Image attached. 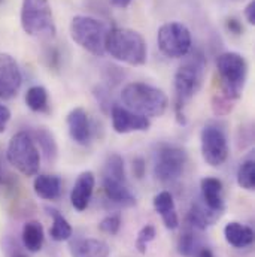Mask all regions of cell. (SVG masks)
<instances>
[{
  "mask_svg": "<svg viewBox=\"0 0 255 257\" xmlns=\"http://www.w3.org/2000/svg\"><path fill=\"white\" fill-rule=\"evenodd\" d=\"M194 245H195V239H194V233L187 230L181 235L179 241H178V251L179 254L184 257H190L194 251Z\"/></svg>",
  "mask_w": 255,
  "mask_h": 257,
  "instance_id": "cell-30",
  "label": "cell"
},
{
  "mask_svg": "<svg viewBox=\"0 0 255 257\" xmlns=\"http://www.w3.org/2000/svg\"><path fill=\"white\" fill-rule=\"evenodd\" d=\"M218 217H219V212L209 209L206 205L194 203L190 208L188 215H187V221L191 224L192 227H195L198 230H206L209 226H212L215 223V220Z\"/></svg>",
  "mask_w": 255,
  "mask_h": 257,
  "instance_id": "cell-21",
  "label": "cell"
},
{
  "mask_svg": "<svg viewBox=\"0 0 255 257\" xmlns=\"http://www.w3.org/2000/svg\"><path fill=\"white\" fill-rule=\"evenodd\" d=\"M227 29H228L230 33H233L236 36H240L243 33V27H242L240 21L236 20V18H228L227 20Z\"/></svg>",
  "mask_w": 255,
  "mask_h": 257,
  "instance_id": "cell-33",
  "label": "cell"
},
{
  "mask_svg": "<svg viewBox=\"0 0 255 257\" xmlns=\"http://www.w3.org/2000/svg\"><path fill=\"white\" fill-rule=\"evenodd\" d=\"M45 241L44 226L39 221H27L23 227V244L24 247L32 251L38 253Z\"/></svg>",
  "mask_w": 255,
  "mask_h": 257,
  "instance_id": "cell-22",
  "label": "cell"
},
{
  "mask_svg": "<svg viewBox=\"0 0 255 257\" xmlns=\"http://www.w3.org/2000/svg\"><path fill=\"white\" fill-rule=\"evenodd\" d=\"M201 156L213 168L221 166L228 157V142L225 133L219 127L206 126L201 130Z\"/></svg>",
  "mask_w": 255,
  "mask_h": 257,
  "instance_id": "cell-10",
  "label": "cell"
},
{
  "mask_svg": "<svg viewBox=\"0 0 255 257\" xmlns=\"http://www.w3.org/2000/svg\"><path fill=\"white\" fill-rule=\"evenodd\" d=\"M6 159L18 172L24 177H35L41 168V153L33 139L27 132L15 133L8 145Z\"/></svg>",
  "mask_w": 255,
  "mask_h": 257,
  "instance_id": "cell-5",
  "label": "cell"
},
{
  "mask_svg": "<svg viewBox=\"0 0 255 257\" xmlns=\"http://www.w3.org/2000/svg\"><path fill=\"white\" fill-rule=\"evenodd\" d=\"M51 217H53V226L50 229V235L54 241L62 242L67 241L72 236V226L69 224V221L64 218L62 212H59L57 209H48Z\"/></svg>",
  "mask_w": 255,
  "mask_h": 257,
  "instance_id": "cell-23",
  "label": "cell"
},
{
  "mask_svg": "<svg viewBox=\"0 0 255 257\" xmlns=\"http://www.w3.org/2000/svg\"><path fill=\"white\" fill-rule=\"evenodd\" d=\"M111 3H112L114 6H117V8L124 9V8H127L128 5L131 3V0H111Z\"/></svg>",
  "mask_w": 255,
  "mask_h": 257,
  "instance_id": "cell-36",
  "label": "cell"
},
{
  "mask_svg": "<svg viewBox=\"0 0 255 257\" xmlns=\"http://www.w3.org/2000/svg\"><path fill=\"white\" fill-rule=\"evenodd\" d=\"M26 105L35 111V112H41L47 108L48 105V91L45 87L42 85H35L30 87L26 93Z\"/></svg>",
  "mask_w": 255,
  "mask_h": 257,
  "instance_id": "cell-24",
  "label": "cell"
},
{
  "mask_svg": "<svg viewBox=\"0 0 255 257\" xmlns=\"http://www.w3.org/2000/svg\"><path fill=\"white\" fill-rule=\"evenodd\" d=\"M106 33V26L93 17L76 15L70 23V38L96 57L105 56Z\"/></svg>",
  "mask_w": 255,
  "mask_h": 257,
  "instance_id": "cell-7",
  "label": "cell"
},
{
  "mask_svg": "<svg viewBox=\"0 0 255 257\" xmlns=\"http://www.w3.org/2000/svg\"><path fill=\"white\" fill-rule=\"evenodd\" d=\"M105 53L130 66H142L148 59V47L143 36L126 27H114L108 30L105 38Z\"/></svg>",
  "mask_w": 255,
  "mask_h": 257,
  "instance_id": "cell-1",
  "label": "cell"
},
{
  "mask_svg": "<svg viewBox=\"0 0 255 257\" xmlns=\"http://www.w3.org/2000/svg\"><path fill=\"white\" fill-rule=\"evenodd\" d=\"M197 257H213V254H212V251L209 248H201Z\"/></svg>",
  "mask_w": 255,
  "mask_h": 257,
  "instance_id": "cell-37",
  "label": "cell"
},
{
  "mask_svg": "<svg viewBox=\"0 0 255 257\" xmlns=\"http://www.w3.org/2000/svg\"><path fill=\"white\" fill-rule=\"evenodd\" d=\"M133 172L137 178H142L143 177V172H145V162L142 159H136L133 162Z\"/></svg>",
  "mask_w": 255,
  "mask_h": 257,
  "instance_id": "cell-35",
  "label": "cell"
},
{
  "mask_svg": "<svg viewBox=\"0 0 255 257\" xmlns=\"http://www.w3.org/2000/svg\"><path fill=\"white\" fill-rule=\"evenodd\" d=\"M155 233H157V232H155V227H154L152 224H146V226H143V227L139 230L137 238H136V248H137L139 253H142V254L146 253L148 244H149L151 241L155 239Z\"/></svg>",
  "mask_w": 255,
  "mask_h": 257,
  "instance_id": "cell-28",
  "label": "cell"
},
{
  "mask_svg": "<svg viewBox=\"0 0 255 257\" xmlns=\"http://www.w3.org/2000/svg\"><path fill=\"white\" fill-rule=\"evenodd\" d=\"M204 76V59L198 54L179 66L175 73V91H176V118L179 123H185L184 106L192 96L201 88Z\"/></svg>",
  "mask_w": 255,
  "mask_h": 257,
  "instance_id": "cell-3",
  "label": "cell"
},
{
  "mask_svg": "<svg viewBox=\"0 0 255 257\" xmlns=\"http://www.w3.org/2000/svg\"><path fill=\"white\" fill-rule=\"evenodd\" d=\"M245 17H246L248 23L254 26L255 24V0H251V2L248 3V6L245 8Z\"/></svg>",
  "mask_w": 255,
  "mask_h": 257,
  "instance_id": "cell-34",
  "label": "cell"
},
{
  "mask_svg": "<svg viewBox=\"0 0 255 257\" xmlns=\"http://www.w3.org/2000/svg\"><path fill=\"white\" fill-rule=\"evenodd\" d=\"M152 203H154V209L157 211V214H160L164 226L170 230H175L179 226V218L176 214L173 196L166 190L160 192L154 196Z\"/></svg>",
  "mask_w": 255,
  "mask_h": 257,
  "instance_id": "cell-16",
  "label": "cell"
},
{
  "mask_svg": "<svg viewBox=\"0 0 255 257\" xmlns=\"http://www.w3.org/2000/svg\"><path fill=\"white\" fill-rule=\"evenodd\" d=\"M21 27L29 36L50 39L56 36L53 9L48 0H23Z\"/></svg>",
  "mask_w": 255,
  "mask_h": 257,
  "instance_id": "cell-4",
  "label": "cell"
},
{
  "mask_svg": "<svg viewBox=\"0 0 255 257\" xmlns=\"http://www.w3.org/2000/svg\"><path fill=\"white\" fill-rule=\"evenodd\" d=\"M94 184H96V177L91 171H85L78 177V180L72 189V193H70V202L76 211L87 209V206L91 200V196H93Z\"/></svg>",
  "mask_w": 255,
  "mask_h": 257,
  "instance_id": "cell-14",
  "label": "cell"
},
{
  "mask_svg": "<svg viewBox=\"0 0 255 257\" xmlns=\"http://www.w3.org/2000/svg\"><path fill=\"white\" fill-rule=\"evenodd\" d=\"M99 229L108 235H117L121 229V217L120 215H108L99 223Z\"/></svg>",
  "mask_w": 255,
  "mask_h": 257,
  "instance_id": "cell-29",
  "label": "cell"
},
{
  "mask_svg": "<svg viewBox=\"0 0 255 257\" xmlns=\"http://www.w3.org/2000/svg\"><path fill=\"white\" fill-rule=\"evenodd\" d=\"M224 236L225 241L236 248H245L254 242V230L249 226H245L237 221H230L225 224Z\"/></svg>",
  "mask_w": 255,
  "mask_h": 257,
  "instance_id": "cell-18",
  "label": "cell"
},
{
  "mask_svg": "<svg viewBox=\"0 0 255 257\" xmlns=\"http://www.w3.org/2000/svg\"><path fill=\"white\" fill-rule=\"evenodd\" d=\"M187 153L173 145H163L157 153V160L154 166V175L163 183H170L178 180L185 168Z\"/></svg>",
  "mask_w": 255,
  "mask_h": 257,
  "instance_id": "cell-9",
  "label": "cell"
},
{
  "mask_svg": "<svg viewBox=\"0 0 255 257\" xmlns=\"http://www.w3.org/2000/svg\"><path fill=\"white\" fill-rule=\"evenodd\" d=\"M11 120V111L8 106L0 103V133H3L6 130V126Z\"/></svg>",
  "mask_w": 255,
  "mask_h": 257,
  "instance_id": "cell-32",
  "label": "cell"
},
{
  "mask_svg": "<svg viewBox=\"0 0 255 257\" xmlns=\"http://www.w3.org/2000/svg\"><path fill=\"white\" fill-rule=\"evenodd\" d=\"M216 69L221 79V94L230 100L240 97L248 78V63L237 53H222L216 59Z\"/></svg>",
  "mask_w": 255,
  "mask_h": 257,
  "instance_id": "cell-6",
  "label": "cell"
},
{
  "mask_svg": "<svg viewBox=\"0 0 255 257\" xmlns=\"http://www.w3.org/2000/svg\"><path fill=\"white\" fill-rule=\"evenodd\" d=\"M126 108L143 117H161L169 105L166 93L145 82H130L121 93Z\"/></svg>",
  "mask_w": 255,
  "mask_h": 257,
  "instance_id": "cell-2",
  "label": "cell"
},
{
  "mask_svg": "<svg viewBox=\"0 0 255 257\" xmlns=\"http://www.w3.org/2000/svg\"><path fill=\"white\" fill-rule=\"evenodd\" d=\"M200 189H201V196H203V202L204 205L215 211L219 212L224 209V187L222 183L218 178H212V177H206L201 180L200 183Z\"/></svg>",
  "mask_w": 255,
  "mask_h": 257,
  "instance_id": "cell-17",
  "label": "cell"
},
{
  "mask_svg": "<svg viewBox=\"0 0 255 257\" xmlns=\"http://www.w3.org/2000/svg\"><path fill=\"white\" fill-rule=\"evenodd\" d=\"M103 177L118 180V181H127L126 180V171H124V160L120 154H111L105 163Z\"/></svg>",
  "mask_w": 255,
  "mask_h": 257,
  "instance_id": "cell-26",
  "label": "cell"
},
{
  "mask_svg": "<svg viewBox=\"0 0 255 257\" xmlns=\"http://www.w3.org/2000/svg\"><path fill=\"white\" fill-rule=\"evenodd\" d=\"M72 257H109V245L96 238H82L76 239L70 244Z\"/></svg>",
  "mask_w": 255,
  "mask_h": 257,
  "instance_id": "cell-15",
  "label": "cell"
},
{
  "mask_svg": "<svg viewBox=\"0 0 255 257\" xmlns=\"http://www.w3.org/2000/svg\"><path fill=\"white\" fill-rule=\"evenodd\" d=\"M15 257H26V256H24V254H17Z\"/></svg>",
  "mask_w": 255,
  "mask_h": 257,
  "instance_id": "cell-38",
  "label": "cell"
},
{
  "mask_svg": "<svg viewBox=\"0 0 255 257\" xmlns=\"http://www.w3.org/2000/svg\"><path fill=\"white\" fill-rule=\"evenodd\" d=\"M103 190H105V194L108 196V199L115 203H121V205H127V206H131L136 203L134 196L131 194L130 189L127 187V181H118V180L103 177Z\"/></svg>",
  "mask_w": 255,
  "mask_h": 257,
  "instance_id": "cell-19",
  "label": "cell"
},
{
  "mask_svg": "<svg viewBox=\"0 0 255 257\" xmlns=\"http://www.w3.org/2000/svg\"><path fill=\"white\" fill-rule=\"evenodd\" d=\"M33 139H35V142H38L39 148L42 150V153L47 156L48 160H54V159H56L59 148H57V144H56L54 136H53L48 130H45V128L36 130Z\"/></svg>",
  "mask_w": 255,
  "mask_h": 257,
  "instance_id": "cell-25",
  "label": "cell"
},
{
  "mask_svg": "<svg viewBox=\"0 0 255 257\" xmlns=\"http://www.w3.org/2000/svg\"><path fill=\"white\" fill-rule=\"evenodd\" d=\"M233 100H230L228 97L218 94L213 97L212 100V109L215 112V115H227L231 109H233Z\"/></svg>",
  "mask_w": 255,
  "mask_h": 257,
  "instance_id": "cell-31",
  "label": "cell"
},
{
  "mask_svg": "<svg viewBox=\"0 0 255 257\" xmlns=\"http://www.w3.org/2000/svg\"><path fill=\"white\" fill-rule=\"evenodd\" d=\"M67 128L69 135L73 142L79 145H87L91 136V127H90V120L88 114L84 108H75L69 112L67 118Z\"/></svg>",
  "mask_w": 255,
  "mask_h": 257,
  "instance_id": "cell-13",
  "label": "cell"
},
{
  "mask_svg": "<svg viewBox=\"0 0 255 257\" xmlns=\"http://www.w3.org/2000/svg\"><path fill=\"white\" fill-rule=\"evenodd\" d=\"M33 189L45 200H57L62 196V180L56 175H39L33 183Z\"/></svg>",
  "mask_w": 255,
  "mask_h": 257,
  "instance_id": "cell-20",
  "label": "cell"
},
{
  "mask_svg": "<svg viewBox=\"0 0 255 257\" xmlns=\"http://www.w3.org/2000/svg\"><path fill=\"white\" fill-rule=\"evenodd\" d=\"M160 51L169 59L185 57L191 50V33L182 23L172 21L163 24L157 33Z\"/></svg>",
  "mask_w": 255,
  "mask_h": 257,
  "instance_id": "cell-8",
  "label": "cell"
},
{
  "mask_svg": "<svg viewBox=\"0 0 255 257\" xmlns=\"http://www.w3.org/2000/svg\"><path fill=\"white\" fill-rule=\"evenodd\" d=\"M111 117H112V127L120 135H126L131 132H145L151 126L148 117L139 115L127 109L126 106L115 105L112 108Z\"/></svg>",
  "mask_w": 255,
  "mask_h": 257,
  "instance_id": "cell-12",
  "label": "cell"
},
{
  "mask_svg": "<svg viewBox=\"0 0 255 257\" xmlns=\"http://www.w3.org/2000/svg\"><path fill=\"white\" fill-rule=\"evenodd\" d=\"M237 184L245 190L255 189V162L252 159L245 160L237 171Z\"/></svg>",
  "mask_w": 255,
  "mask_h": 257,
  "instance_id": "cell-27",
  "label": "cell"
},
{
  "mask_svg": "<svg viewBox=\"0 0 255 257\" xmlns=\"http://www.w3.org/2000/svg\"><path fill=\"white\" fill-rule=\"evenodd\" d=\"M23 82L20 66L11 54L0 53V99H12L18 94Z\"/></svg>",
  "mask_w": 255,
  "mask_h": 257,
  "instance_id": "cell-11",
  "label": "cell"
}]
</instances>
